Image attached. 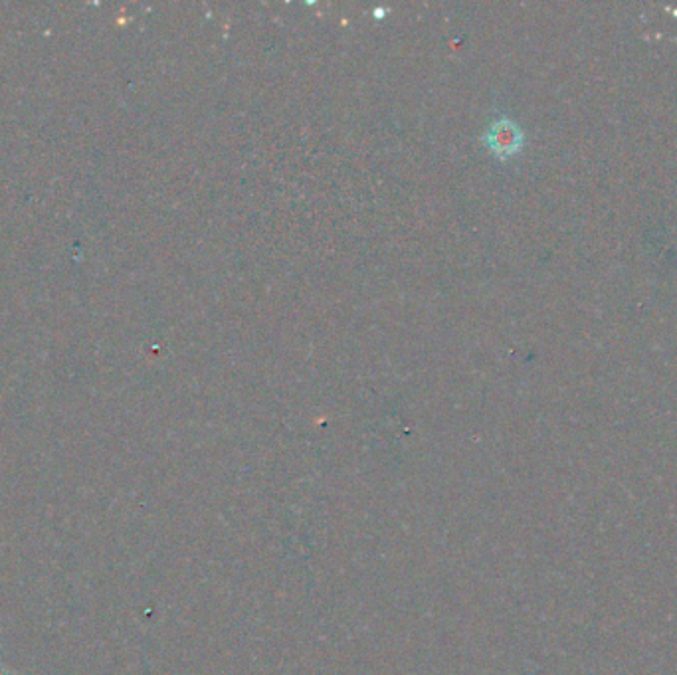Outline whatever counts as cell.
<instances>
[{"mask_svg":"<svg viewBox=\"0 0 677 675\" xmlns=\"http://www.w3.org/2000/svg\"><path fill=\"white\" fill-rule=\"evenodd\" d=\"M484 141L487 149L495 157L509 159V157H513V155H517L521 151V147H523V131L509 117H501V119L491 123V127L487 129V133L484 135Z\"/></svg>","mask_w":677,"mask_h":675,"instance_id":"obj_1","label":"cell"}]
</instances>
